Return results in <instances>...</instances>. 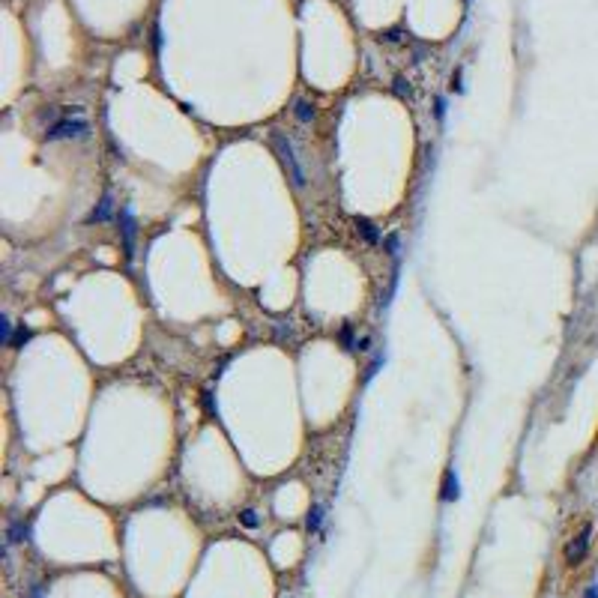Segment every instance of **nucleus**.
Listing matches in <instances>:
<instances>
[{
	"instance_id": "nucleus-3",
	"label": "nucleus",
	"mask_w": 598,
	"mask_h": 598,
	"mask_svg": "<svg viewBox=\"0 0 598 598\" xmlns=\"http://www.w3.org/2000/svg\"><path fill=\"white\" fill-rule=\"evenodd\" d=\"M589 542H593V527L584 523L577 536L565 545V562H569V565H580V562H584L586 553H589Z\"/></svg>"
},
{
	"instance_id": "nucleus-11",
	"label": "nucleus",
	"mask_w": 598,
	"mask_h": 598,
	"mask_svg": "<svg viewBox=\"0 0 598 598\" xmlns=\"http://www.w3.org/2000/svg\"><path fill=\"white\" fill-rule=\"evenodd\" d=\"M0 332H3V344L10 347V344H12V321L6 314L0 317Z\"/></svg>"
},
{
	"instance_id": "nucleus-2",
	"label": "nucleus",
	"mask_w": 598,
	"mask_h": 598,
	"mask_svg": "<svg viewBox=\"0 0 598 598\" xmlns=\"http://www.w3.org/2000/svg\"><path fill=\"white\" fill-rule=\"evenodd\" d=\"M48 141H72V138H87L90 135V123L81 117H66L57 120L54 126H48Z\"/></svg>"
},
{
	"instance_id": "nucleus-15",
	"label": "nucleus",
	"mask_w": 598,
	"mask_h": 598,
	"mask_svg": "<svg viewBox=\"0 0 598 598\" xmlns=\"http://www.w3.org/2000/svg\"><path fill=\"white\" fill-rule=\"evenodd\" d=\"M386 249H389V255H398V251H395V249H398V240H395V236H389V240H386Z\"/></svg>"
},
{
	"instance_id": "nucleus-12",
	"label": "nucleus",
	"mask_w": 598,
	"mask_h": 598,
	"mask_svg": "<svg viewBox=\"0 0 598 598\" xmlns=\"http://www.w3.org/2000/svg\"><path fill=\"white\" fill-rule=\"evenodd\" d=\"M240 521H242V527H249V530H255L258 523H260V521H258V512H255V509H245V512L240 514Z\"/></svg>"
},
{
	"instance_id": "nucleus-6",
	"label": "nucleus",
	"mask_w": 598,
	"mask_h": 598,
	"mask_svg": "<svg viewBox=\"0 0 598 598\" xmlns=\"http://www.w3.org/2000/svg\"><path fill=\"white\" fill-rule=\"evenodd\" d=\"M356 231L365 236V242H380V231H377V225L371 222V219H356Z\"/></svg>"
},
{
	"instance_id": "nucleus-14",
	"label": "nucleus",
	"mask_w": 598,
	"mask_h": 598,
	"mask_svg": "<svg viewBox=\"0 0 598 598\" xmlns=\"http://www.w3.org/2000/svg\"><path fill=\"white\" fill-rule=\"evenodd\" d=\"M434 105H437V108H434V114H437V120H443V114H446V102H443V99H437Z\"/></svg>"
},
{
	"instance_id": "nucleus-1",
	"label": "nucleus",
	"mask_w": 598,
	"mask_h": 598,
	"mask_svg": "<svg viewBox=\"0 0 598 598\" xmlns=\"http://www.w3.org/2000/svg\"><path fill=\"white\" fill-rule=\"evenodd\" d=\"M273 144H275L278 155H282V165H284V171H288V174H290V183L297 186V188H302V186H306V174H302V165H299L297 153H293L290 138H288V135H282V132H275V135H273Z\"/></svg>"
},
{
	"instance_id": "nucleus-13",
	"label": "nucleus",
	"mask_w": 598,
	"mask_h": 598,
	"mask_svg": "<svg viewBox=\"0 0 598 598\" xmlns=\"http://www.w3.org/2000/svg\"><path fill=\"white\" fill-rule=\"evenodd\" d=\"M27 338H30V329H27V326H18V335H15V338H12V344H10V347H21V344L27 341Z\"/></svg>"
},
{
	"instance_id": "nucleus-4",
	"label": "nucleus",
	"mask_w": 598,
	"mask_h": 598,
	"mask_svg": "<svg viewBox=\"0 0 598 598\" xmlns=\"http://www.w3.org/2000/svg\"><path fill=\"white\" fill-rule=\"evenodd\" d=\"M120 231H123V240H126V255H132V240H135V219L129 210L120 212Z\"/></svg>"
},
{
	"instance_id": "nucleus-10",
	"label": "nucleus",
	"mask_w": 598,
	"mask_h": 598,
	"mask_svg": "<svg viewBox=\"0 0 598 598\" xmlns=\"http://www.w3.org/2000/svg\"><path fill=\"white\" fill-rule=\"evenodd\" d=\"M27 536H30V527H27V523L12 521V527H10V542H27Z\"/></svg>"
},
{
	"instance_id": "nucleus-5",
	"label": "nucleus",
	"mask_w": 598,
	"mask_h": 598,
	"mask_svg": "<svg viewBox=\"0 0 598 598\" xmlns=\"http://www.w3.org/2000/svg\"><path fill=\"white\" fill-rule=\"evenodd\" d=\"M458 497H461V485H458L455 470H449L446 479H443V499H446V503H455Z\"/></svg>"
},
{
	"instance_id": "nucleus-17",
	"label": "nucleus",
	"mask_w": 598,
	"mask_h": 598,
	"mask_svg": "<svg viewBox=\"0 0 598 598\" xmlns=\"http://www.w3.org/2000/svg\"><path fill=\"white\" fill-rule=\"evenodd\" d=\"M27 598H42V589H39V586H34V589H30V595H27Z\"/></svg>"
},
{
	"instance_id": "nucleus-7",
	"label": "nucleus",
	"mask_w": 598,
	"mask_h": 598,
	"mask_svg": "<svg viewBox=\"0 0 598 598\" xmlns=\"http://www.w3.org/2000/svg\"><path fill=\"white\" fill-rule=\"evenodd\" d=\"M321 523H323V506H311V512H308V518H306V530L317 532V530H321Z\"/></svg>"
},
{
	"instance_id": "nucleus-8",
	"label": "nucleus",
	"mask_w": 598,
	"mask_h": 598,
	"mask_svg": "<svg viewBox=\"0 0 598 598\" xmlns=\"http://www.w3.org/2000/svg\"><path fill=\"white\" fill-rule=\"evenodd\" d=\"M293 114H297L302 123H308L311 117H314V105L306 102V99H297V102H293Z\"/></svg>"
},
{
	"instance_id": "nucleus-9",
	"label": "nucleus",
	"mask_w": 598,
	"mask_h": 598,
	"mask_svg": "<svg viewBox=\"0 0 598 598\" xmlns=\"http://www.w3.org/2000/svg\"><path fill=\"white\" fill-rule=\"evenodd\" d=\"M111 210H114L111 195H105V198H102V203H99V210H93V216H90V222H105V219L111 216Z\"/></svg>"
},
{
	"instance_id": "nucleus-16",
	"label": "nucleus",
	"mask_w": 598,
	"mask_h": 598,
	"mask_svg": "<svg viewBox=\"0 0 598 598\" xmlns=\"http://www.w3.org/2000/svg\"><path fill=\"white\" fill-rule=\"evenodd\" d=\"M584 598H598V586H595V584H593V586H589V589H586V595H584Z\"/></svg>"
}]
</instances>
